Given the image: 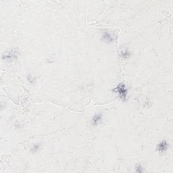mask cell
Here are the masks:
<instances>
[{
	"instance_id": "7a4b0ae2",
	"label": "cell",
	"mask_w": 173,
	"mask_h": 173,
	"mask_svg": "<svg viewBox=\"0 0 173 173\" xmlns=\"http://www.w3.org/2000/svg\"><path fill=\"white\" fill-rule=\"evenodd\" d=\"M166 148H167V144H166V142H162L160 144L158 145V149L160 151H164V150H166Z\"/></svg>"
},
{
	"instance_id": "6da1fadb",
	"label": "cell",
	"mask_w": 173,
	"mask_h": 173,
	"mask_svg": "<svg viewBox=\"0 0 173 173\" xmlns=\"http://www.w3.org/2000/svg\"><path fill=\"white\" fill-rule=\"evenodd\" d=\"M116 89H117V92L120 94V96L123 97H126V94H127V90L125 89V86L122 85H118L117 87H116Z\"/></svg>"
}]
</instances>
